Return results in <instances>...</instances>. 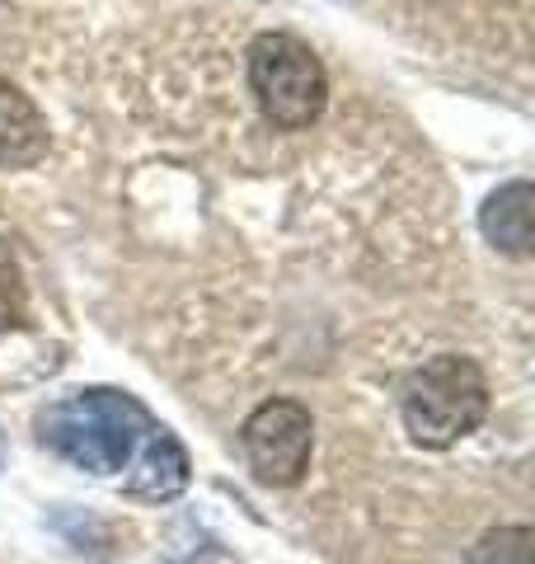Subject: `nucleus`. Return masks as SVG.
<instances>
[{
  "label": "nucleus",
  "instance_id": "f257e3e1",
  "mask_svg": "<svg viewBox=\"0 0 535 564\" xmlns=\"http://www.w3.org/2000/svg\"><path fill=\"white\" fill-rule=\"evenodd\" d=\"M160 423L122 391H76L39 414V437L89 475H113L132 466Z\"/></svg>",
  "mask_w": 535,
  "mask_h": 564
},
{
  "label": "nucleus",
  "instance_id": "f03ea898",
  "mask_svg": "<svg viewBox=\"0 0 535 564\" xmlns=\"http://www.w3.org/2000/svg\"><path fill=\"white\" fill-rule=\"evenodd\" d=\"M400 419L418 447H456L489 419V377L466 352H437L408 372L400 391Z\"/></svg>",
  "mask_w": 535,
  "mask_h": 564
},
{
  "label": "nucleus",
  "instance_id": "7ed1b4c3",
  "mask_svg": "<svg viewBox=\"0 0 535 564\" xmlns=\"http://www.w3.org/2000/svg\"><path fill=\"white\" fill-rule=\"evenodd\" d=\"M249 95H254L263 122L277 132H306L319 122L329 104L325 62L296 33H259L249 43Z\"/></svg>",
  "mask_w": 535,
  "mask_h": 564
},
{
  "label": "nucleus",
  "instance_id": "20e7f679",
  "mask_svg": "<svg viewBox=\"0 0 535 564\" xmlns=\"http://www.w3.org/2000/svg\"><path fill=\"white\" fill-rule=\"evenodd\" d=\"M240 443L249 456V470L263 485L287 489L301 475L310 470V452H315V419L301 400H263L254 414L240 423Z\"/></svg>",
  "mask_w": 535,
  "mask_h": 564
},
{
  "label": "nucleus",
  "instance_id": "39448f33",
  "mask_svg": "<svg viewBox=\"0 0 535 564\" xmlns=\"http://www.w3.org/2000/svg\"><path fill=\"white\" fill-rule=\"evenodd\" d=\"M47 155V118L20 85L0 76V165L29 170Z\"/></svg>",
  "mask_w": 535,
  "mask_h": 564
},
{
  "label": "nucleus",
  "instance_id": "423d86ee",
  "mask_svg": "<svg viewBox=\"0 0 535 564\" xmlns=\"http://www.w3.org/2000/svg\"><path fill=\"white\" fill-rule=\"evenodd\" d=\"M479 231L493 250H503L512 259H526L531 254V240H535V193L526 180H512L493 193L479 212Z\"/></svg>",
  "mask_w": 535,
  "mask_h": 564
},
{
  "label": "nucleus",
  "instance_id": "0eeeda50",
  "mask_svg": "<svg viewBox=\"0 0 535 564\" xmlns=\"http://www.w3.org/2000/svg\"><path fill=\"white\" fill-rule=\"evenodd\" d=\"M184 485H188V452L178 447V437L170 429H155V437L141 447V456L132 462L128 494L160 503V499H174Z\"/></svg>",
  "mask_w": 535,
  "mask_h": 564
},
{
  "label": "nucleus",
  "instance_id": "6e6552de",
  "mask_svg": "<svg viewBox=\"0 0 535 564\" xmlns=\"http://www.w3.org/2000/svg\"><path fill=\"white\" fill-rule=\"evenodd\" d=\"M466 564H535V532L531 527H493L470 545Z\"/></svg>",
  "mask_w": 535,
  "mask_h": 564
},
{
  "label": "nucleus",
  "instance_id": "1a4fd4ad",
  "mask_svg": "<svg viewBox=\"0 0 535 564\" xmlns=\"http://www.w3.org/2000/svg\"><path fill=\"white\" fill-rule=\"evenodd\" d=\"M24 321V282L10 259H0V334Z\"/></svg>",
  "mask_w": 535,
  "mask_h": 564
},
{
  "label": "nucleus",
  "instance_id": "9d476101",
  "mask_svg": "<svg viewBox=\"0 0 535 564\" xmlns=\"http://www.w3.org/2000/svg\"><path fill=\"white\" fill-rule=\"evenodd\" d=\"M0 462H6V437H0Z\"/></svg>",
  "mask_w": 535,
  "mask_h": 564
}]
</instances>
